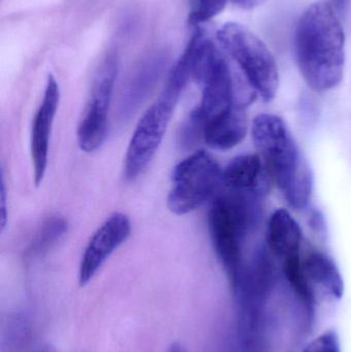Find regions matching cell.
Masks as SVG:
<instances>
[{
    "mask_svg": "<svg viewBox=\"0 0 351 352\" xmlns=\"http://www.w3.org/2000/svg\"><path fill=\"white\" fill-rule=\"evenodd\" d=\"M299 69L317 92L336 88L346 67V35L335 8L326 1L311 4L301 16L295 34Z\"/></svg>",
    "mask_w": 351,
    "mask_h": 352,
    "instance_id": "6da1fadb",
    "label": "cell"
},
{
    "mask_svg": "<svg viewBox=\"0 0 351 352\" xmlns=\"http://www.w3.org/2000/svg\"><path fill=\"white\" fill-rule=\"evenodd\" d=\"M251 136L288 204L296 209L306 207L313 195V173L286 122L278 116L261 113L251 124Z\"/></svg>",
    "mask_w": 351,
    "mask_h": 352,
    "instance_id": "7a4b0ae2",
    "label": "cell"
},
{
    "mask_svg": "<svg viewBox=\"0 0 351 352\" xmlns=\"http://www.w3.org/2000/svg\"><path fill=\"white\" fill-rule=\"evenodd\" d=\"M261 197L228 190L212 201L208 212L210 238L231 287L240 274L243 243L261 219Z\"/></svg>",
    "mask_w": 351,
    "mask_h": 352,
    "instance_id": "3957f363",
    "label": "cell"
},
{
    "mask_svg": "<svg viewBox=\"0 0 351 352\" xmlns=\"http://www.w3.org/2000/svg\"><path fill=\"white\" fill-rule=\"evenodd\" d=\"M218 43L235 62L253 92L265 101L278 94L280 74L269 47L247 27L226 23L216 32Z\"/></svg>",
    "mask_w": 351,
    "mask_h": 352,
    "instance_id": "277c9868",
    "label": "cell"
},
{
    "mask_svg": "<svg viewBox=\"0 0 351 352\" xmlns=\"http://www.w3.org/2000/svg\"><path fill=\"white\" fill-rule=\"evenodd\" d=\"M223 184L218 161L205 151H197L175 166L167 206L177 215H185L205 204Z\"/></svg>",
    "mask_w": 351,
    "mask_h": 352,
    "instance_id": "5b68a950",
    "label": "cell"
},
{
    "mask_svg": "<svg viewBox=\"0 0 351 352\" xmlns=\"http://www.w3.org/2000/svg\"><path fill=\"white\" fill-rule=\"evenodd\" d=\"M181 91L167 82L158 100L138 122L128 146L124 163L126 179L141 175L162 144Z\"/></svg>",
    "mask_w": 351,
    "mask_h": 352,
    "instance_id": "8992f818",
    "label": "cell"
},
{
    "mask_svg": "<svg viewBox=\"0 0 351 352\" xmlns=\"http://www.w3.org/2000/svg\"><path fill=\"white\" fill-rule=\"evenodd\" d=\"M117 72V58L109 55L95 78L78 125V146L84 153L96 152L106 138L109 107Z\"/></svg>",
    "mask_w": 351,
    "mask_h": 352,
    "instance_id": "52a82bcc",
    "label": "cell"
},
{
    "mask_svg": "<svg viewBox=\"0 0 351 352\" xmlns=\"http://www.w3.org/2000/svg\"><path fill=\"white\" fill-rule=\"evenodd\" d=\"M131 232L129 217L122 212L111 214L93 234L80 261L78 281L88 285L107 258L128 239Z\"/></svg>",
    "mask_w": 351,
    "mask_h": 352,
    "instance_id": "ba28073f",
    "label": "cell"
},
{
    "mask_svg": "<svg viewBox=\"0 0 351 352\" xmlns=\"http://www.w3.org/2000/svg\"><path fill=\"white\" fill-rule=\"evenodd\" d=\"M60 102V89L52 74L47 76L43 101L35 113L31 128L30 152L35 186L43 182L49 160L52 128Z\"/></svg>",
    "mask_w": 351,
    "mask_h": 352,
    "instance_id": "9c48e42d",
    "label": "cell"
},
{
    "mask_svg": "<svg viewBox=\"0 0 351 352\" xmlns=\"http://www.w3.org/2000/svg\"><path fill=\"white\" fill-rule=\"evenodd\" d=\"M272 177L258 154L241 155L223 170V184L232 192L263 197L269 192Z\"/></svg>",
    "mask_w": 351,
    "mask_h": 352,
    "instance_id": "30bf717a",
    "label": "cell"
},
{
    "mask_svg": "<svg viewBox=\"0 0 351 352\" xmlns=\"http://www.w3.org/2000/svg\"><path fill=\"white\" fill-rule=\"evenodd\" d=\"M245 105L239 104L230 111L205 122L201 128V140L210 148L228 151L238 146L249 131Z\"/></svg>",
    "mask_w": 351,
    "mask_h": 352,
    "instance_id": "8fae6325",
    "label": "cell"
},
{
    "mask_svg": "<svg viewBox=\"0 0 351 352\" xmlns=\"http://www.w3.org/2000/svg\"><path fill=\"white\" fill-rule=\"evenodd\" d=\"M302 230L286 209L272 213L268 223L267 245L270 252L280 258L300 254Z\"/></svg>",
    "mask_w": 351,
    "mask_h": 352,
    "instance_id": "7c38bea8",
    "label": "cell"
},
{
    "mask_svg": "<svg viewBox=\"0 0 351 352\" xmlns=\"http://www.w3.org/2000/svg\"><path fill=\"white\" fill-rule=\"evenodd\" d=\"M302 263L315 292L319 289L334 299H341L344 293L343 279L331 256L325 252H313L302 258Z\"/></svg>",
    "mask_w": 351,
    "mask_h": 352,
    "instance_id": "4fadbf2b",
    "label": "cell"
},
{
    "mask_svg": "<svg viewBox=\"0 0 351 352\" xmlns=\"http://www.w3.org/2000/svg\"><path fill=\"white\" fill-rule=\"evenodd\" d=\"M67 231V221L63 217L56 214L47 217L35 234L28 248V256H43L55 246Z\"/></svg>",
    "mask_w": 351,
    "mask_h": 352,
    "instance_id": "5bb4252c",
    "label": "cell"
},
{
    "mask_svg": "<svg viewBox=\"0 0 351 352\" xmlns=\"http://www.w3.org/2000/svg\"><path fill=\"white\" fill-rule=\"evenodd\" d=\"M282 269H284L286 280L288 281L291 287L298 296L299 299L307 307H313L315 302V292L307 278L300 254L284 258Z\"/></svg>",
    "mask_w": 351,
    "mask_h": 352,
    "instance_id": "9a60e30c",
    "label": "cell"
},
{
    "mask_svg": "<svg viewBox=\"0 0 351 352\" xmlns=\"http://www.w3.org/2000/svg\"><path fill=\"white\" fill-rule=\"evenodd\" d=\"M228 0H190L189 22L192 26L207 23L224 10Z\"/></svg>",
    "mask_w": 351,
    "mask_h": 352,
    "instance_id": "2e32d148",
    "label": "cell"
},
{
    "mask_svg": "<svg viewBox=\"0 0 351 352\" xmlns=\"http://www.w3.org/2000/svg\"><path fill=\"white\" fill-rule=\"evenodd\" d=\"M303 352H341L339 337L334 331H328L311 341Z\"/></svg>",
    "mask_w": 351,
    "mask_h": 352,
    "instance_id": "e0dca14e",
    "label": "cell"
},
{
    "mask_svg": "<svg viewBox=\"0 0 351 352\" xmlns=\"http://www.w3.org/2000/svg\"><path fill=\"white\" fill-rule=\"evenodd\" d=\"M0 215H1V230L3 231L8 221V209H6V190L5 182H4L3 175L1 177V188H0Z\"/></svg>",
    "mask_w": 351,
    "mask_h": 352,
    "instance_id": "ac0fdd59",
    "label": "cell"
},
{
    "mask_svg": "<svg viewBox=\"0 0 351 352\" xmlns=\"http://www.w3.org/2000/svg\"><path fill=\"white\" fill-rule=\"evenodd\" d=\"M232 1L241 8H253L259 4L261 0H232Z\"/></svg>",
    "mask_w": 351,
    "mask_h": 352,
    "instance_id": "d6986e66",
    "label": "cell"
},
{
    "mask_svg": "<svg viewBox=\"0 0 351 352\" xmlns=\"http://www.w3.org/2000/svg\"><path fill=\"white\" fill-rule=\"evenodd\" d=\"M167 352H188L185 351V347L179 343H173L171 346L169 347L168 351Z\"/></svg>",
    "mask_w": 351,
    "mask_h": 352,
    "instance_id": "ffe728a7",
    "label": "cell"
},
{
    "mask_svg": "<svg viewBox=\"0 0 351 352\" xmlns=\"http://www.w3.org/2000/svg\"><path fill=\"white\" fill-rule=\"evenodd\" d=\"M35 352H56L55 349L53 347L49 346V345H43V347H39Z\"/></svg>",
    "mask_w": 351,
    "mask_h": 352,
    "instance_id": "44dd1931",
    "label": "cell"
}]
</instances>
